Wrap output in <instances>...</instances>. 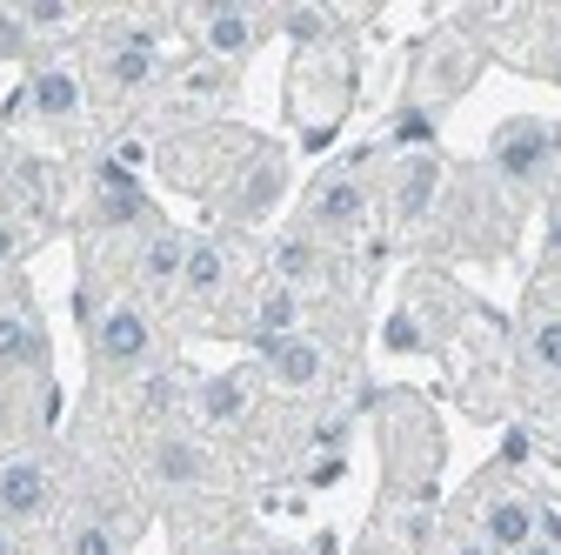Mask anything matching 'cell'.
I'll return each instance as SVG.
<instances>
[{"mask_svg":"<svg viewBox=\"0 0 561 555\" xmlns=\"http://www.w3.org/2000/svg\"><path fill=\"white\" fill-rule=\"evenodd\" d=\"M81 328H88V355H94V369L101 375H127V369H140L154 355V315L140 308V302H101L94 308V295L81 288Z\"/></svg>","mask_w":561,"mask_h":555,"instance_id":"obj_1","label":"cell"},{"mask_svg":"<svg viewBox=\"0 0 561 555\" xmlns=\"http://www.w3.org/2000/svg\"><path fill=\"white\" fill-rule=\"evenodd\" d=\"M181 27L194 34V54L201 60H221V67H241L267 34H274V8H248V0H207V8H187Z\"/></svg>","mask_w":561,"mask_h":555,"instance_id":"obj_2","label":"cell"},{"mask_svg":"<svg viewBox=\"0 0 561 555\" xmlns=\"http://www.w3.org/2000/svg\"><path fill=\"white\" fill-rule=\"evenodd\" d=\"M368 215H375L368 174H362L355 161H347V168H334V174H321V181L308 188L301 228H308L314 241H347V235H362V228H368Z\"/></svg>","mask_w":561,"mask_h":555,"instance_id":"obj_3","label":"cell"},{"mask_svg":"<svg viewBox=\"0 0 561 555\" xmlns=\"http://www.w3.org/2000/svg\"><path fill=\"white\" fill-rule=\"evenodd\" d=\"M474 75H481V41H461L455 27L435 34L428 47H421V60H414V107L442 114L448 101H461L474 88Z\"/></svg>","mask_w":561,"mask_h":555,"instance_id":"obj_4","label":"cell"},{"mask_svg":"<svg viewBox=\"0 0 561 555\" xmlns=\"http://www.w3.org/2000/svg\"><path fill=\"white\" fill-rule=\"evenodd\" d=\"M488 161L508 188H541L554 174V127L541 114H508L495 127V141H488Z\"/></svg>","mask_w":561,"mask_h":555,"instance_id":"obj_5","label":"cell"},{"mask_svg":"<svg viewBox=\"0 0 561 555\" xmlns=\"http://www.w3.org/2000/svg\"><path fill=\"white\" fill-rule=\"evenodd\" d=\"M54 496H60V482H54V462L47 455H34V449L0 455V522H8V529L41 522L54 509Z\"/></svg>","mask_w":561,"mask_h":555,"instance_id":"obj_6","label":"cell"},{"mask_svg":"<svg viewBox=\"0 0 561 555\" xmlns=\"http://www.w3.org/2000/svg\"><path fill=\"white\" fill-rule=\"evenodd\" d=\"M8 375H47V321L21 288H0V382Z\"/></svg>","mask_w":561,"mask_h":555,"instance_id":"obj_7","label":"cell"},{"mask_svg":"<svg viewBox=\"0 0 561 555\" xmlns=\"http://www.w3.org/2000/svg\"><path fill=\"white\" fill-rule=\"evenodd\" d=\"M101 81L114 88V94H148L161 75H168V60H161V41H154V27H121L107 47H101Z\"/></svg>","mask_w":561,"mask_h":555,"instance_id":"obj_8","label":"cell"},{"mask_svg":"<svg viewBox=\"0 0 561 555\" xmlns=\"http://www.w3.org/2000/svg\"><path fill=\"white\" fill-rule=\"evenodd\" d=\"M14 107H27V114L47 121V127H75V121L88 114V81H81L67 60H34V75H27V88H21Z\"/></svg>","mask_w":561,"mask_h":555,"instance_id":"obj_9","label":"cell"},{"mask_svg":"<svg viewBox=\"0 0 561 555\" xmlns=\"http://www.w3.org/2000/svg\"><path fill=\"white\" fill-rule=\"evenodd\" d=\"M280 188H288V155L267 148V141H254V148H248V161H241V174H234L228 215H234V222H261L267 207L280 201Z\"/></svg>","mask_w":561,"mask_h":555,"instance_id":"obj_10","label":"cell"},{"mask_svg":"<svg viewBox=\"0 0 561 555\" xmlns=\"http://www.w3.org/2000/svg\"><path fill=\"white\" fill-rule=\"evenodd\" d=\"M261 362H267V382L280 395H314L328 382V349H321V335H308V328L288 335V341H274Z\"/></svg>","mask_w":561,"mask_h":555,"instance_id":"obj_11","label":"cell"},{"mask_svg":"<svg viewBox=\"0 0 561 555\" xmlns=\"http://www.w3.org/2000/svg\"><path fill=\"white\" fill-rule=\"evenodd\" d=\"M148 475L168 496H194V489H207V449L181 429H161L154 449H148Z\"/></svg>","mask_w":561,"mask_h":555,"instance_id":"obj_12","label":"cell"},{"mask_svg":"<svg viewBox=\"0 0 561 555\" xmlns=\"http://www.w3.org/2000/svg\"><path fill=\"white\" fill-rule=\"evenodd\" d=\"M181 268H187V235L154 222V228H140V248H134V282L148 288V295H174L181 288Z\"/></svg>","mask_w":561,"mask_h":555,"instance_id":"obj_13","label":"cell"},{"mask_svg":"<svg viewBox=\"0 0 561 555\" xmlns=\"http://www.w3.org/2000/svg\"><path fill=\"white\" fill-rule=\"evenodd\" d=\"M495 555H522L535 542V496L528 489H502L481 502V529H474Z\"/></svg>","mask_w":561,"mask_h":555,"instance_id":"obj_14","label":"cell"},{"mask_svg":"<svg viewBox=\"0 0 561 555\" xmlns=\"http://www.w3.org/2000/svg\"><path fill=\"white\" fill-rule=\"evenodd\" d=\"M442 181H448L442 155H401V168H394V201H388V207H394V222H401V228L428 222V215H435Z\"/></svg>","mask_w":561,"mask_h":555,"instance_id":"obj_15","label":"cell"},{"mask_svg":"<svg viewBox=\"0 0 561 555\" xmlns=\"http://www.w3.org/2000/svg\"><path fill=\"white\" fill-rule=\"evenodd\" d=\"M328 268H334V261H328V241H314L308 228H295V235L274 241V282H280V288H295V295H301V288H321Z\"/></svg>","mask_w":561,"mask_h":555,"instance_id":"obj_16","label":"cell"},{"mask_svg":"<svg viewBox=\"0 0 561 555\" xmlns=\"http://www.w3.org/2000/svg\"><path fill=\"white\" fill-rule=\"evenodd\" d=\"M234 282V268H228V248L221 241H187V268H181V295L194 308H215Z\"/></svg>","mask_w":561,"mask_h":555,"instance_id":"obj_17","label":"cell"},{"mask_svg":"<svg viewBox=\"0 0 561 555\" xmlns=\"http://www.w3.org/2000/svg\"><path fill=\"white\" fill-rule=\"evenodd\" d=\"M288 335H301V295H295V288H280V282H267V295L254 302V328H248V341L267 355L274 341H288Z\"/></svg>","mask_w":561,"mask_h":555,"instance_id":"obj_18","label":"cell"},{"mask_svg":"<svg viewBox=\"0 0 561 555\" xmlns=\"http://www.w3.org/2000/svg\"><path fill=\"white\" fill-rule=\"evenodd\" d=\"M248 401H254V382H248V369H234V375H215L201 395H194V408H201V422L207 429H228V422H241L248 415Z\"/></svg>","mask_w":561,"mask_h":555,"instance_id":"obj_19","label":"cell"},{"mask_svg":"<svg viewBox=\"0 0 561 555\" xmlns=\"http://www.w3.org/2000/svg\"><path fill=\"white\" fill-rule=\"evenodd\" d=\"M228 94H234V67H221V60L194 54V67L174 75V101H228Z\"/></svg>","mask_w":561,"mask_h":555,"instance_id":"obj_20","label":"cell"},{"mask_svg":"<svg viewBox=\"0 0 561 555\" xmlns=\"http://www.w3.org/2000/svg\"><path fill=\"white\" fill-rule=\"evenodd\" d=\"M60 555H127V535H121L107 516H88V522L67 529V548H60Z\"/></svg>","mask_w":561,"mask_h":555,"instance_id":"obj_21","label":"cell"},{"mask_svg":"<svg viewBox=\"0 0 561 555\" xmlns=\"http://www.w3.org/2000/svg\"><path fill=\"white\" fill-rule=\"evenodd\" d=\"M528 362L541 375H561V315H535L528 321Z\"/></svg>","mask_w":561,"mask_h":555,"instance_id":"obj_22","label":"cell"},{"mask_svg":"<svg viewBox=\"0 0 561 555\" xmlns=\"http://www.w3.org/2000/svg\"><path fill=\"white\" fill-rule=\"evenodd\" d=\"M14 8H21V21H27V34L41 41V34H60V27H75L81 14L75 8H60V0H14Z\"/></svg>","mask_w":561,"mask_h":555,"instance_id":"obj_23","label":"cell"},{"mask_svg":"<svg viewBox=\"0 0 561 555\" xmlns=\"http://www.w3.org/2000/svg\"><path fill=\"white\" fill-rule=\"evenodd\" d=\"M41 47H34V34H27V21H21V8H0V60H34Z\"/></svg>","mask_w":561,"mask_h":555,"instance_id":"obj_24","label":"cell"},{"mask_svg":"<svg viewBox=\"0 0 561 555\" xmlns=\"http://www.w3.org/2000/svg\"><path fill=\"white\" fill-rule=\"evenodd\" d=\"M381 341H388L394 355H414V349H428V335H421V321H414L408 308H401V315L388 321V335H381Z\"/></svg>","mask_w":561,"mask_h":555,"instance_id":"obj_25","label":"cell"},{"mask_svg":"<svg viewBox=\"0 0 561 555\" xmlns=\"http://www.w3.org/2000/svg\"><path fill=\"white\" fill-rule=\"evenodd\" d=\"M21 254H27V228L14 215H0V268H14Z\"/></svg>","mask_w":561,"mask_h":555,"instance_id":"obj_26","label":"cell"},{"mask_svg":"<svg viewBox=\"0 0 561 555\" xmlns=\"http://www.w3.org/2000/svg\"><path fill=\"white\" fill-rule=\"evenodd\" d=\"M541 261L561 274V207H554V215H548V235H541Z\"/></svg>","mask_w":561,"mask_h":555,"instance_id":"obj_27","label":"cell"},{"mask_svg":"<svg viewBox=\"0 0 561 555\" xmlns=\"http://www.w3.org/2000/svg\"><path fill=\"white\" fill-rule=\"evenodd\" d=\"M442 555H495V548H488V542H481V535H461V542H448V548H442Z\"/></svg>","mask_w":561,"mask_h":555,"instance_id":"obj_28","label":"cell"},{"mask_svg":"<svg viewBox=\"0 0 561 555\" xmlns=\"http://www.w3.org/2000/svg\"><path fill=\"white\" fill-rule=\"evenodd\" d=\"M0 555H21V535H14L8 522H0Z\"/></svg>","mask_w":561,"mask_h":555,"instance_id":"obj_29","label":"cell"},{"mask_svg":"<svg viewBox=\"0 0 561 555\" xmlns=\"http://www.w3.org/2000/svg\"><path fill=\"white\" fill-rule=\"evenodd\" d=\"M522 555H561V548H548V542H528V548H522Z\"/></svg>","mask_w":561,"mask_h":555,"instance_id":"obj_30","label":"cell"},{"mask_svg":"<svg viewBox=\"0 0 561 555\" xmlns=\"http://www.w3.org/2000/svg\"><path fill=\"white\" fill-rule=\"evenodd\" d=\"M554 302H561V274H554ZM554 315H561V308H554Z\"/></svg>","mask_w":561,"mask_h":555,"instance_id":"obj_31","label":"cell"}]
</instances>
